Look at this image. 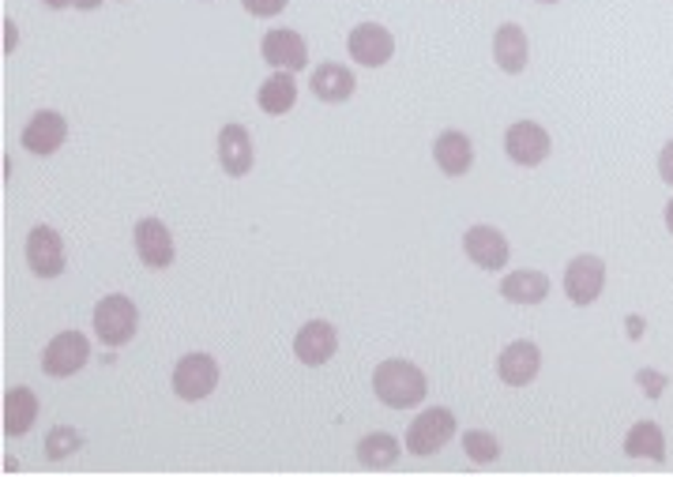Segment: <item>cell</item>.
Wrapping results in <instances>:
<instances>
[{
    "instance_id": "obj_1",
    "label": "cell",
    "mask_w": 673,
    "mask_h": 477,
    "mask_svg": "<svg viewBox=\"0 0 673 477\" xmlns=\"http://www.w3.org/2000/svg\"><path fill=\"white\" fill-rule=\"evenodd\" d=\"M373 391L384 406L414 409L425 403V395H429V380H425V372L418 365H411V361L387 357L373 369Z\"/></svg>"
},
{
    "instance_id": "obj_2",
    "label": "cell",
    "mask_w": 673,
    "mask_h": 477,
    "mask_svg": "<svg viewBox=\"0 0 673 477\" xmlns=\"http://www.w3.org/2000/svg\"><path fill=\"white\" fill-rule=\"evenodd\" d=\"M94 335H99L102 346L117 350L125 346V342L136 339L139 331V309L132 304V298H125V293H110V298H102L99 304H94Z\"/></svg>"
},
{
    "instance_id": "obj_3",
    "label": "cell",
    "mask_w": 673,
    "mask_h": 477,
    "mask_svg": "<svg viewBox=\"0 0 673 477\" xmlns=\"http://www.w3.org/2000/svg\"><path fill=\"white\" fill-rule=\"evenodd\" d=\"M452 436H455V414L448 406H429L411 422L403 444H406V452H411V455L429 459V455H437L441 447H448Z\"/></svg>"
},
{
    "instance_id": "obj_4",
    "label": "cell",
    "mask_w": 673,
    "mask_h": 477,
    "mask_svg": "<svg viewBox=\"0 0 673 477\" xmlns=\"http://www.w3.org/2000/svg\"><path fill=\"white\" fill-rule=\"evenodd\" d=\"M219 387V361L211 354H185L174 369V395L185 403H200Z\"/></svg>"
},
{
    "instance_id": "obj_5",
    "label": "cell",
    "mask_w": 673,
    "mask_h": 477,
    "mask_svg": "<svg viewBox=\"0 0 673 477\" xmlns=\"http://www.w3.org/2000/svg\"><path fill=\"white\" fill-rule=\"evenodd\" d=\"M91 361V342L80 331H61L42 354V372L53 380H69Z\"/></svg>"
},
{
    "instance_id": "obj_6",
    "label": "cell",
    "mask_w": 673,
    "mask_h": 477,
    "mask_svg": "<svg viewBox=\"0 0 673 477\" xmlns=\"http://www.w3.org/2000/svg\"><path fill=\"white\" fill-rule=\"evenodd\" d=\"M549 147H553V143H549V132L535 121H516L505 132V155L524 169L542 166L549 158Z\"/></svg>"
},
{
    "instance_id": "obj_7",
    "label": "cell",
    "mask_w": 673,
    "mask_h": 477,
    "mask_svg": "<svg viewBox=\"0 0 673 477\" xmlns=\"http://www.w3.org/2000/svg\"><path fill=\"white\" fill-rule=\"evenodd\" d=\"M602 286H605V263L599 256L583 252L565 267V293H568V301L580 304V309L599 301Z\"/></svg>"
},
{
    "instance_id": "obj_8",
    "label": "cell",
    "mask_w": 673,
    "mask_h": 477,
    "mask_svg": "<svg viewBox=\"0 0 673 477\" xmlns=\"http://www.w3.org/2000/svg\"><path fill=\"white\" fill-rule=\"evenodd\" d=\"M346 50L358 64H365V69H384L395 56V38L381 23H358L346 38Z\"/></svg>"
},
{
    "instance_id": "obj_9",
    "label": "cell",
    "mask_w": 673,
    "mask_h": 477,
    "mask_svg": "<svg viewBox=\"0 0 673 477\" xmlns=\"http://www.w3.org/2000/svg\"><path fill=\"white\" fill-rule=\"evenodd\" d=\"M260 56L271 64L275 72H301L309 64V45L298 31H287V27H275V31L263 34Z\"/></svg>"
},
{
    "instance_id": "obj_10",
    "label": "cell",
    "mask_w": 673,
    "mask_h": 477,
    "mask_svg": "<svg viewBox=\"0 0 673 477\" xmlns=\"http://www.w3.org/2000/svg\"><path fill=\"white\" fill-rule=\"evenodd\" d=\"M64 139H69V121L61 117L56 110H38L31 121L23 124V136H19V143H23L31 155H56V151L64 147Z\"/></svg>"
},
{
    "instance_id": "obj_11",
    "label": "cell",
    "mask_w": 673,
    "mask_h": 477,
    "mask_svg": "<svg viewBox=\"0 0 673 477\" xmlns=\"http://www.w3.org/2000/svg\"><path fill=\"white\" fill-rule=\"evenodd\" d=\"M136 252L139 260H144L151 271H166L169 263H174L177 248H174V234H169V226L163 218H139L136 222Z\"/></svg>"
},
{
    "instance_id": "obj_12",
    "label": "cell",
    "mask_w": 673,
    "mask_h": 477,
    "mask_svg": "<svg viewBox=\"0 0 673 477\" xmlns=\"http://www.w3.org/2000/svg\"><path fill=\"white\" fill-rule=\"evenodd\" d=\"M335 350H339V331L331 328L328 320H309L306 328L293 335V357L309 369L328 365V361L335 357Z\"/></svg>"
},
{
    "instance_id": "obj_13",
    "label": "cell",
    "mask_w": 673,
    "mask_h": 477,
    "mask_svg": "<svg viewBox=\"0 0 673 477\" xmlns=\"http://www.w3.org/2000/svg\"><path fill=\"white\" fill-rule=\"evenodd\" d=\"M27 263L38 279H56L64 274V241L53 226H34L27 234Z\"/></svg>"
},
{
    "instance_id": "obj_14",
    "label": "cell",
    "mask_w": 673,
    "mask_h": 477,
    "mask_svg": "<svg viewBox=\"0 0 673 477\" xmlns=\"http://www.w3.org/2000/svg\"><path fill=\"white\" fill-rule=\"evenodd\" d=\"M538 369H542V350L527 339L508 342L497 357V376L505 380L508 387H527L530 380L538 376Z\"/></svg>"
},
{
    "instance_id": "obj_15",
    "label": "cell",
    "mask_w": 673,
    "mask_h": 477,
    "mask_svg": "<svg viewBox=\"0 0 673 477\" xmlns=\"http://www.w3.org/2000/svg\"><path fill=\"white\" fill-rule=\"evenodd\" d=\"M463 252L470 256L482 271H500L508 263L511 248H508V237L497 230V226H470L463 234Z\"/></svg>"
},
{
    "instance_id": "obj_16",
    "label": "cell",
    "mask_w": 673,
    "mask_h": 477,
    "mask_svg": "<svg viewBox=\"0 0 673 477\" xmlns=\"http://www.w3.org/2000/svg\"><path fill=\"white\" fill-rule=\"evenodd\" d=\"M256 162V151H252V136L245 124H222L219 132V166L226 169L230 177H245Z\"/></svg>"
},
{
    "instance_id": "obj_17",
    "label": "cell",
    "mask_w": 673,
    "mask_h": 477,
    "mask_svg": "<svg viewBox=\"0 0 673 477\" xmlns=\"http://www.w3.org/2000/svg\"><path fill=\"white\" fill-rule=\"evenodd\" d=\"M358 91V80L354 72L346 69V64H317L312 69V94H317L320 102H328V106H339V102H350Z\"/></svg>"
},
{
    "instance_id": "obj_18",
    "label": "cell",
    "mask_w": 673,
    "mask_h": 477,
    "mask_svg": "<svg viewBox=\"0 0 673 477\" xmlns=\"http://www.w3.org/2000/svg\"><path fill=\"white\" fill-rule=\"evenodd\" d=\"M433 158H437L444 177H463V174H470V166H474V143H470V136H463V132L448 128V132H441L437 143H433Z\"/></svg>"
},
{
    "instance_id": "obj_19",
    "label": "cell",
    "mask_w": 673,
    "mask_h": 477,
    "mask_svg": "<svg viewBox=\"0 0 673 477\" xmlns=\"http://www.w3.org/2000/svg\"><path fill=\"white\" fill-rule=\"evenodd\" d=\"M493 56H497L500 72L508 75H519L527 69L530 61V45H527V34L519 23H500L497 34H493Z\"/></svg>"
},
{
    "instance_id": "obj_20",
    "label": "cell",
    "mask_w": 673,
    "mask_h": 477,
    "mask_svg": "<svg viewBox=\"0 0 673 477\" xmlns=\"http://www.w3.org/2000/svg\"><path fill=\"white\" fill-rule=\"evenodd\" d=\"M38 422V395L31 387H8L4 395V433L27 436Z\"/></svg>"
},
{
    "instance_id": "obj_21",
    "label": "cell",
    "mask_w": 673,
    "mask_h": 477,
    "mask_svg": "<svg viewBox=\"0 0 673 477\" xmlns=\"http://www.w3.org/2000/svg\"><path fill=\"white\" fill-rule=\"evenodd\" d=\"M256 102H260V110L271 113V117L290 113L293 102H298V80H293V72L268 75V80L260 83V91H256Z\"/></svg>"
},
{
    "instance_id": "obj_22",
    "label": "cell",
    "mask_w": 673,
    "mask_h": 477,
    "mask_svg": "<svg viewBox=\"0 0 673 477\" xmlns=\"http://www.w3.org/2000/svg\"><path fill=\"white\" fill-rule=\"evenodd\" d=\"M500 298L511 304H542L549 298V279L542 271H511L500 279Z\"/></svg>"
},
{
    "instance_id": "obj_23",
    "label": "cell",
    "mask_w": 673,
    "mask_h": 477,
    "mask_svg": "<svg viewBox=\"0 0 673 477\" xmlns=\"http://www.w3.org/2000/svg\"><path fill=\"white\" fill-rule=\"evenodd\" d=\"M624 455L662 463L666 459V433H662L655 422H636L629 428V436H624Z\"/></svg>"
},
{
    "instance_id": "obj_24",
    "label": "cell",
    "mask_w": 673,
    "mask_h": 477,
    "mask_svg": "<svg viewBox=\"0 0 673 477\" xmlns=\"http://www.w3.org/2000/svg\"><path fill=\"white\" fill-rule=\"evenodd\" d=\"M358 459L369 470H387L395 459H400V440L392 433H369L358 440Z\"/></svg>"
},
{
    "instance_id": "obj_25",
    "label": "cell",
    "mask_w": 673,
    "mask_h": 477,
    "mask_svg": "<svg viewBox=\"0 0 673 477\" xmlns=\"http://www.w3.org/2000/svg\"><path fill=\"white\" fill-rule=\"evenodd\" d=\"M463 452H467L470 463H497L500 459V440L486 428H470V433H463Z\"/></svg>"
},
{
    "instance_id": "obj_26",
    "label": "cell",
    "mask_w": 673,
    "mask_h": 477,
    "mask_svg": "<svg viewBox=\"0 0 673 477\" xmlns=\"http://www.w3.org/2000/svg\"><path fill=\"white\" fill-rule=\"evenodd\" d=\"M80 447H83V436L75 433L72 425H56V428H50V436H45V455H50L53 463L69 459V455L80 452Z\"/></svg>"
},
{
    "instance_id": "obj_27",
    "label": "cell",
    "mask_w": 673,
    "mask_h": 477,
    "mask_svg": "<svg viewBox=\"0 0 673 477\" xmlns=\"http://www.w3.org/2000/svg\"><path fill=\"white\" fill-rule=\"evenodd\" d=\"M241 4H245V12L256 15V19H271V15H279L290 0H241Z\"/></svg>"
},
{
    "instance_id": "obj_28",
    "label": "cell",
    "mask_w": 673,
    "mask_h": 477,
    "mask_svg": "<svg viewBox=\"0 0 673 477\" xmlns=\"http://www.w3.org/2000/svg\"><path fill=\"white\" fill-rule=\"evenodd\" d=\"M636 384L648 391V398H662V391H666V384L670 380L662 376V372H651V369H643V372H636Z\"/></svg>"
},
{
    "instance_id": "obj_29",
    "label": "cell",
    "mask_w": 673,
    "mask_h": 477,
    "mask_svg": "<svg viewBox=\"0 0 673 477\" xmlns=\"http://www.w3.org/2000/svg\"><path fill=\"white\" fill-rule=\"evenodd\" d=\"M659 177L673 188V139L662 147V155H659Z\"/></svg>"
},
{
    "instance_id": "obj_30",
    "label": "cell",
    "mask_w": 673,
    "mask_h": 477,
    "mask_svg": "<svg viewBox=\"0 0 673 477\" xmlns=\"http://www.w3.org/2000/svg\"><path fill=\"white\" fill-rule=\"evenodd\" d=\"M15 42H19V31H15L12 19H8V23H4V50L12 53V50H15Z\"/></svg>"
},
{
    "instance_id": "obj_31",
    "label": "cell",
    "mask_w": 673,
    "mask_h": 477,
    "mask_svg": "<svg viewBox=\"0 0 673 477\" xmlns=\"http://www.w3.org/2000/svg\"><path fill=\"white\" fill-rule=\"evenodd\" d=\"M72 8H80V12H94V8H102V0H72Z\"/></svg>"
},
{
    "instance_id": "obj_32",
    "label": "cell",
    "mask_w": 673,
    "mask_h": 477,
    "mask_svg": "<svg viewBox=\"0 0 673 477\" xmlns=\"http://www.w3.org/2000/svg\"><path fill=\"white\" fill-rule=\"evenodd\" d=\"M629 335H632V339L643 335V320H640V317H629Z\"/></svg>"
},
{
    "instance_id": "obj_33",
    "label": "cell",
    "mask_w": 673,
    "mask_h": 477,
    "mask_svg": "<svg viewBox=\"0 0 673 477\" xmlns=\"http://www.w3.org/2000/svg\"><path fill=\"white\" fill-rule=\"evenodd\" d=\"M42 4H50V8H56V12H61V8H72V0H42Z\"/></svg>"
},
{
    "instance_id": "obj_34",
    "label": "cell",
    "mask_w": 673,
    "mask_h": 477,
    "mask_svg": "<svg viewBox=\"0 0 673 477\" xmlns=\"http://www.w3.org/2000/svg\"><path fill=\"white\" fill-rule=\"evenodd\" d=\"M666 230L673 234V199H670V204H666Z\"/></svg>"
},
{
    "instance_id": "obj_35",
    "label": "cell",
    "mask_w": 673,
    "mask_h": 477,
    "mask_svg": "<svg viewBox=\"0 0 673 477\" xmlns=\"http://www.w3.org/2000/svg\"><path fill=\"white\" fill-rule=\"evenodd\" d=\"M538 4H557V0H538Z\"/></svg>"
}]
</instances>
